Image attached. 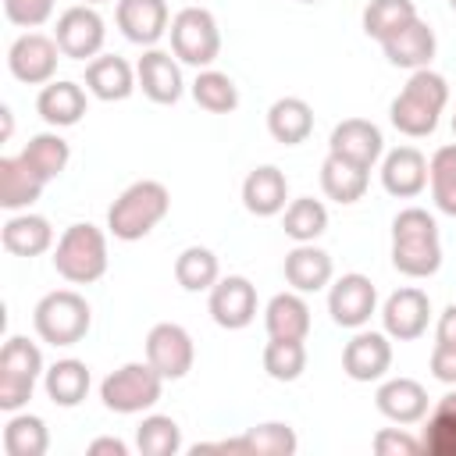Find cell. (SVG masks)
Instances as JSON below:
<instances>
[{
	"label": "cell",
	"instance_id": "1",
	"mask_svg": "<svg viewBox=\"0 0 456 456\" xmlns=\"http://www.w3.org/2000/svg\"><path fill=\"white\" fill-rule=\"evenodd\" d=\"M392 264L406 278H431L442 267L438 224L428 210L406 207L392 221Z\"/></svg>",
	"mask_w": 456,
	"mask_h": 456
},
{
	"label": "cell",
	"instance_id": "2",
	"mask_svg": "<svg viewBox=\"0 0 456 456\" xmlns=\"http://www.w3.org/2000/svg\"><path fill=\"white\" fill-rule=\"evenodd\" d=\"M449 100V86L438 71L431 68H420L410 75V82L403 86V93L392 100L388 107V118L392 125L410 135V139H420V135H431L438 128V114Z\"/></svg>",
	"mask_w": 456,
	"mask_h": 456
},
{
	"label": "cell",
	"instance_id": "3",
	"mask_svg": "<svg viewBox=\"0 0 456 456\" xmlns=\"http://www.w3.org/2000/svg\"><path fill=\"white\" fill-rule=\"evenodd\" d=\"M167 207H171V196H167V189H164L160 182H153V178L132 182V185L110 203V210H107V228H110L114 239L135 242V239L150 235V232L164 221Z\"/></svg>",
	"mask_w": 456,
	"mask_h": 456
},
{
	"label": "cell",
	"instance_id": "4",
	"mask_svg": "<svg viewBox=\"0 0 456 456\" xmlns=\"http://www.w3.org/2000/svg\"><path fill=\"white\" fill-rule=\"evenodd\" d=\"M53 267L71 285H89V281L103 278V271H107V239H103V232L89 221L64 228V235L57 239V249H53Z\"/></svg>",
	"mask_w": 456,
	"mask_h": 456
},
{
	"label": "cell",
	"instance_id": "5",
	"mask_svg": "<svg viewBox=\"0 0 456 456\" xmlns=\"http://www.w3.org/2000/svg\"><path fill=\"white\" fill-rule=\"evenodd\" d=\"M32 324H36V335L50 346H75V342L86 338V331L93 324V314H89V303L78 292L57 289V292H46L36 303Z\"/></svg>",
	"mask_w": 456,
	"mask_h": 456
},
{
	"label": "cell",
	"instance_id": "6",
	"mask_svg": "<svg viewBox=\"0 0 456 456\" xmlns=\"http://www.w3.org/2000/svg\"><path fill=\"white\" fill-rule=\"evenodd\" d=\"M43 370V353L36 349V342L11 335L0 349V410L14 413L32 399L36 378Z\"/></svg>",
	"mask_w": 456,
	"mask_h": 456
},
{
	"label": "cell",
	"instance_id": "7",
	"mask_svg": "<svg viewBox=\"0 0 456 456\" xmlns=\"http://www.w3.org/2000/svg\"><path fill=\"white\" fill-rule=\"evenodd\" d=\"M160 388H164V378L157 374V367L150 360L146 363H125L103 378L100 399L114 413H142L160 399Z\"/></svg>",
	"mask_w": 456,
	"mask_h": 456
},
{
	"label": "cell",
	"instance_id": "8",
	"mask_svg": "<svg viewBox=\"0 0 456 456\" xmlns=\"http://www.w3.org/2000/svg\"><path fill=\"white\" fill-rule=\"evenodd\" d=\"M171 50L178 61L192 68H207L221 53V32L210 11L203 7H185L171 18Z\"/></svg>",
	"mask_w": 456,
	"mask_h": 456
},
{
	"label": "cell",
	"instance_id": "9",
	"mask_svg": "<svg viewBox=\"0 0 456 456\" xmlns=\"http://www.w3.org/2000/svg\"><path fill=\"white\" fill-rule=\"evenodd\" d=\"M192 356H196V349H192V338H189V331L182 324L164 321V324L150 328V335H146V360L157 367V374L164 381L185 378L192 370Z\"/></svg>",
	"mask_w": 456,
	"mask_h": 456
},
{
	"label": "cell",
	"instance_id": "10",
	"mask_svg": "<svg viewBox=\"0 0 456 456\" xmlns=\"http://www.w3.org/2000/svg\"><path fill=\"white\" fill-rule=\"evenodd\" d=\"M103 18L89 7V4H78V7H68L61 18H57V28H53V39L61 46L64 57L71 61H86V57H96L100 46H103Z\"/></svg>",
	"mask_w": 456,
	"mask_h": 456
},
{
	"label": "cell",
	"instance_id": "11",
	"mask_svg": "<svg viewBox=\"0 0 456 456\" xmlns=\"http://www.w3.org/2000/svg\"><path fill=\"white\" fill-rule=\"evenodd\" d=\"M57 53H61L57 39L39 36V32H25V36H18L11 43L7 68L25 86H46L53 78V71H57Z\"/></svg>",
	"mask_w": 456,
	"mask_h": 456
},
{
	"label": "cell",
	"instance_id": "12",
	"mask_svg": "<svg viewBox=\"0 0 456 456\" xmlns=\"http://www.w3.org/2000/svg\"><path fill=\"white\" fill-rule=\"evenodd\" d=\"M378 306V292L367 274H342L328 292V314L338 328H363Z\"/></svg>",
	"mask_w": 456,
	"mask_h": 456
},
{
	"label": "cell",
	"instance_id": "13",
	"mask_svg": "<svg viewBox=\"0 0 456 456\" xmlns=\"http://www.w3.org/2000/svg\"><path fill=\"white\" fill-rule=\"evenodd\" d=\"M385 150V139H381V128L374 121H363V118H346L331 128V139H328V153L356 164V167H367L381 157Z\"/></svg>",
	"mask_w": 456,
	"mask_h": 456
},
{
	"label": "cell",
	"instance_id": "14",
	"mask_svg": "<svg viewBox=\"0 0 456 456\" xmlns=\"http://www.w3.org/2000/svg\"><path fill=\"white\" fill-rule=\"evenodd\" d=\"M210 317L214 324L239 331L256 317V289L242 274H228L210 289Z\"/></svg>",
	"mask_w": 456,
	"mask_h": 456
},
{
	"label": "cell",
	"instance_id": "15",
	"mask_svg": "<svg viewBox=\"0 0 456 456\" xmlns=\"http://www.w3.org/2000/svg\"><path fill=\"white\" fill-rule=\"evenodd\" d=\"M428 317H431V299L420 289H399L385 299L381 321H385V335H392L395 342H413L428 331Z\"/></svg>",
	"mask_w": 456,
	"mask_h": 456
},
{
	"label": "cell",
	"instance_id": "16",
	"mask_svg": "<svg viewBox=\"0 0 456 456\" xmlns=\"http://www.w3.org/2000/svg\"><path fill=\"white\" fill-rule=\"evenodd\" d=\"M392 367V346L381 331H360L342 349V370L353 381H378Z\"/></svg>",
	"mask_w": 456,
	"mask_h": 456
},
{
	"label": "cell",
	"instance_id": "17",
	"mask_svg": "<svg viewBox=\"0 0 456 456\" xmlns=\"http://www.w3.org/2000/svg\"><path fill=\"white\" fill-rule=\"evenodd\" d=\"M118 28L125 39L139 46H153L167 32V4L164 0H118Z\"/></svg>",
	"mask_w": 456,
	"mask_h": 456
},
{
	"label": "cell",
	"instance_id": "18",
	"mask_svg": "<svg viewBox=\"0 0 456 456\" xmlns=\"http://www.w3.org/2000/svg\"><path fill=\"white\" fill-rule=\"evenodd\" d=\"M381 185L399 200H413L417 192H424V185H428L424 153L413 146H395L381 164Z\"/></svg>",
	"mask_w": 456,
	"mask_h": 456
},
{
	"label": "cell",
	"instance_id": "19",
	"mask_svg": "<svg viewBox=\"0 0 456 456\" xmlns=\"http://www.w3.org/2000/svg\"><path fill=\"white\" fill-rule=\"evenodd\" d=\"M285 200H289V182L285 175L274 167V164H260L246 175L242 182V203L249 214L256 217H274L285 210Z\"/></svg>",
	"mask_w": 456,
	"mask_h": 456
},
{
	"label": "cell",
	"instance_id": "20",
	"mask_svg": "<svg viewBox=\"0 0 456 456\" xmlns=\"http://www.w3.org/2000/svg\"><path fill=\"white\" fill-rule=\"evenodd\" d=\"M381 50H385L388 64L420 71V68H428L431 57H435V32H431L420 18H413L406 28H399L395 36H388V39L381 43Z\"/></svg>",
	"mask_w": 456,
	"mask_h": 456
},
{
	"label": "cell",
	"instance_id": "21",
	"mask_svg": "<svg viewBox=\"0 0 456 456\" xmlns=\"http://www.w3.org/2000/svg\"><path fill=\"white\" fill-rule=\"evenodd\" d=\"M135 78L142 86V93L153 100V103H175L182 96V71L178 64L171 61V53L164 50H146L135 64Z\"/></svg>",
	"mask_w": 456,
	"mask_h": 456
},
{
	"label": "cell",
	"instance_id": "22",
	"mask_svg": "<svg viewBox=\"0 0 456 456\" xmlns=\"http://www.w3.org/2000/svg\"><path fill=\"white\" fill-rule=\"evenodd\" d=\"M86 89L78 82H46L36 96V110L46 125L53 128H68V125H78L82 114H86Z\"/></svg>",
	"mask_w": 456,
	"mask_h": 456
},
{
	"label": "cell",
	"instance_id": "23",
	"mask_svg": "<svg viewBox=\"0 0 456 456\" xmlns=\"http://www.w3.org/2000/svg\"><path fill=\"white\" fill-rule=\"evenodd\" d=\"M374 403H378V410H381L388 420H395V424H417V420L428 413V392H424V385L413 381V378H392V381H385V385L378 388Z\"/></svg>",
	"mask_w": 456,
	"mask_h": 456
},
{
	"label": "cell",
	"instance_id": "24",
	"mask_svg": "<svg viewBox=\"0 0 456 456\" xmlns=\"http://www.w3.org/2000/svg\"><path fill=\"white\" fill-rule=\"evenodd\" d=\"M86 89L103 100V103H114V100H125L132 89H135V71L128 68L125 57H114V53H103V57H93L86 64Z\"/></svg>",
	"mask_w": 456,
	"mask_h": 456
},
{
	"label": "cell",
	"instance_id": "25",
	"mask_svg": "<svg viewBox=\"0 0 456 456\" xmlns=\"http://www.w3.org/2000/svg\"><path fill=\"white\" fill-rule=\"evenodd\" d=\"M43 175L28 167V160L18 157H0V207L4 210H21L32 207L43 192Z\"/></svg>",
	"mask_w": 456,
	"mask_h": 456
},
{
	"label": "cell",
	"instance_id": "26",
	"mask_svg": "<svg viewBox=\"0 0 456 456\" xmlns=\"http://www.w3.org/2000/svg\"><path fill=\"white\" fill-rule=\"evenodd\" d=\"M0 242H4L7 253H14V256H28V260H32V256H39V253L50 249V242H53V228H50V221L39 217V214H18V217H7V221H4Z\"/></svg>",
	"mask_w": 456,
	"mask_h": 456
},
{
	"label": "cell",
	"instance_id": "27",
	"mask_svg": "<svg viewBox=\"0 0 456 456\" xmlns=\"http://www.w3.org/2000/svg\"><path fill=\"white\" fill-rule=\"evenodd\" d=\"M285 281L296 292H317L331 281V256L324 249H317L314 242H299L289 256H285Z\"/></svg>",
	"mask_w": 456,
	"mask_h": 456
},
{
	"label": "cell",
	"instance_id": "28",
	"mask_svg": "<svg viewBox=\"0 0 456 456\" xmlns=\"http://www.w3.org/2000/svg\"><path fill=\"white\" fill-rule=\"evenodd\" d=\"M267 132L285 142V146H296V142H306L310 132H314V110L306 100L299 96H281L271 103L267 110Z\"/></svg>",
	"mask_w": 456,
	"mask_h": 456
},
{
	"label": "cell",
	"instance_id": "29",
	"mask_svg": "<svg viewBox=\"0 0 456 456\" xmlns=\"http://www.w3.org/2000/svg\"><path fill=\"white\" fill-rule=\"evenodd\" d=\"M264 324H267L271 338H306L310 306L303 303L299 292H278L264 310Z\"/></svg>",
	"mask_w": 456,
	"mask_h": 456
},
{
	"label": "cell",
	"instance_id": "30",
	"mask_svg": "<svg viewBox=\"0 0 456 456\" xmlns=\"http://www.w3.org/2000/svg\"><path fill=\"white\" fill-rule=\"evenodd\" d=\"M296 431L289 424H256L249 428L242 438H232V442H217V449H228V452H264V456H292L296 452Z\"/></svg>",
	"mask_w": 456,
	"mask_h": 456
},
{
	"label": "cell",
	"instance_id": "31",
	"mask_svg": "<svg viewBox=\"0 0 456 456\" xmlns=\"http://www.w3.org/2000/svg\"><path fill=\"white\" fill-rule=\"evenodd\" d=\"M321 189L335 203H356L367 192V167H356V164L328 153V160L321 164Z\"/></svg>",
	"mask_w": 456,
	"mask_h": 456
},
{
	"label": "cell",
	"instance_id": "32",
	"mask_svg": "<svg viewBox=\"0 0 456 456\" xmlns=\"http://www.w3.org/2000/svg\"><path fill=\"white\" fill-rule=\"evenodd\" d=\"M46 395L57 406H78L89 392V367L82 360H57L46 370Z\"/></svg>",
	"mask_w": 456,
	"mask_h": 456
},
{
	"label": "cell",
	"instance_id": "33",
	"mask_svg": "<svg viewBox=\"0 0 456 456\" xmlns=\"http://www.w3.org/2000/svg\"><path fill=\"white\" fill-rule=\"evenodd\" d=\"M417 18L413 0H370L363 7V32L378 43H385L388 36H395L399 28H406Z\"/></svg>",
	"mask_w": 456,
	"mask_h": 456
},
{
	"label": "cell",
	"instance_id": "34",
	"mask_svg": "<svg viewBox=\"0 0 456 456\" xmlns=\"http://www.w3.org/2000/svg\"><path fill=\"white\" fill-rule=\"evenodd\" d=\"M50 449V431L32 413H14L4 428V452L7 456H43Z\"/></svg>",
	"mask_w": 456,
	"mask_h": 456
},
{
	"label": "cell",
	"instance_id": "35",
	"mask_svg": "<svg viewBox=\"0 0 456 456\" xmlns=\"http://www.w3.org/2000/svg\"><path fill=\"white\" fill-rule=\"evenodd\" d=\"M21 157L28 160L32 171L43 175V182H53V178H61V171L68 167L71 150H68V142H64L57 132H39V135H32V139L25 142Z\"/></svg>",
	"mask_w": 456,
	"mask_h": 456
},
{
	"label": "cell",
	"instance_id": "36",
	"mask_svg": "<svg viewBox=\"0 0 456 456\" xmlns=\"http://www.w3.org/2000/svg\"><path fill=\"white\" fill-rule=\"evenodd\" d=\"M175 278L185 292H207L217 285V256L207 246H189L175 260Z\"/></svg>",
	"mask_w": 456,
	"mask_h": 456
},
{
	"label": "cell",
	"instance_id": "37",
	"mask_svg": "<svg viewBox=\"0 0 456 456\" xmlns=\"http://www.w3.org/2000/svg\"><path fill=\"white\" fill-rule=\"evenodd\" d=\"M192 100L210 114H232L239 107V89L224 71H200L192 82Z\"/></svg>",
	"mask_w": 456,
	"mask_h": 456
},
{
	"label": "cell",
	"instance_id": "38",
	"mask_svg": "<svg viewBox=\"0 0 456 456\" xmlns=\"http://www.w3.org/2000/svg\"><path fill=\"white\" fill-rule=\"evenodd\" d=\"M420 442L431 456H456V392L438 399Z\"/></svg>",
	"mask_w": 456,
	"mask_h": 456
},
{
	"label": "cell",
	"instance_id": "39",
	"mask_svg": "<svg viewBox=\"0 0 456 456\" xmlns=\"http://www.w3.org/2000/svg\"><path fill=\"white\" fill-rule=\"evenodd\" d=\"M281 228H285V235L296 239V242H314V239L328 228V210H324V203H317V200H310V196L292 200V203L285 207Z\"/></svg>",
	"mask_w": 456,
	"mask_h": 456
},
{
	"label": "cell",
	"instance_id": "40",
	"mask_svg": "<svg viewBox=\"0 0 456 456\" xmlns=\"http://www.w3.org/2000/svg\"><path fill=\"white\" fill-rule=\"evenodd\" d=\"M264 370L274 381H296L306 370V349L303 338H271L264 346Z\"/></svg>",
	"mask_w": 456,
	"mask_h": 456
},
{
	"label": "cell",
	"instance_id": "41",
	"mask_svg": "<svg viewBox=\"0 0 456 456\" xmlns=\"http://www.w3.org/2000/svg\"><path fill=\"white\" fill-rule=\"evenodd\" d=\"M428 178H431V196H435L438 210L456 217V142L435 150V157L428 164Z\"/></svg>",
	"mask_w": 456,
	"mask_h": 456
},
{
	"label": "cell",
	"instance_id": "42",
	"mask_svg": "<svg viewBox=\"0 0 456 456\" xmlns=\"http://www.w3.org/2000/svg\"><path fill=\"white\" fill-rule=\"evenodd\" d=\"M135 445L142 456H175L182 449V428L171 420V417H146L135 431Z\"/></svg>",
	"mask_w": 456,
	"mask_h": 456
},
{
	"label": "cell",
	"instance_id": "43",
	"mask_svg": "<svg viewBox=\"0 0 456 456\" xmlns=\"http://www.w3.org/2000/svg\"><path fill=\"white\" fill-rule=\"evenodd\" d=\"M53 4H57V0H4V14H7L11 25L39 28V25L53 14Z\"/></svg>",
	"mask_w": 456,
	"mask_h": 456
},
{
	"label": "cell",
	"instance_id": "44",
	"mask_svg": "<svg viewBox=\"0 0 456 456\" xmlns=\"http://www.w3.org/2000/svg\"><path fill=\"white\" fill-rule=\"evenodd\" d=\"M420 449H424V442H417L403 428H381L374 435V452L378 456H417Z\"/></svg>",
	"mask_w": 456,
	"mask_h": 456
},
{
	"label": "cell",
	"instance_id": "45",
	"mask_svg": "<svg viewBox=\"0 0 456 456\" xmlns=\"http://www.w3.org/2000/svg\"><path fill=\"white\" fill-rule=\"evenodd\" d=\"M431 374L445 385H456V346H442L435 342L431 349Z\"/></svg>",
	"mask_w": 456,
	"mask_h": 456
},
{
	"label": "cell",
	"instance_id": "46",
	"mask_svg": "<svg viewBox=\"0 0 456 456\" xmlns=\"http://www.w3.org/2000/svg\"><path fill=\"white\" fill-rule=\"evenodd\" d=\"M89 456H128V445L121 438H96L89 442Z\"/></svg>",
	"mask_w": 456,
	"mask_h": 456
},
{
	"label": "cell",
	"instance_id": "47",
	"mask_svg": "<svg viewBox=\"0 0 456 456\" xmlns=\"http://www.w3.org/2000/svg\"><path fill=\"white\" fill-rule=\"evenodd\" d=\"M438 342L442 346H456V303L445 306V314L438 317Z\"/></svg>",
	"mask_w": 456,
	"mask_h": 456
},
{
	"label": "cell",
	"instance_id": "48",
	"mask_svg": "<svg viewBox=\"0 0 456 456\" xmlns=\"http://www.w3.org/2000/svg\"><path fill=\"white\" fill-rule=\"evenodd\" d=\"M0 118H4V139H7V135H11V128H14V125H11V110H7V107H0Z\"/></svg>",
	"mask_w": 456,
	"mask_h": 456
},
{
	"label": "cell",
	"instance_id": "49",
	"mask_svg": "<svg viewBox=\"0 0 456 456\" xmlns=\"http://www.w3.org/2000/svg\"><path fill=\"white\" fill-rule=\"evenodd\" d=\"M452 135H456V114H452Z\"/></svg>",
	"mask_w": 456,
	"mask_h": 456
},
{
	"label": "cell",
	"instance_id": "50",
	"mask_svg": "<svg viewBox=\"0 0 456 456\" xmlns=\"http://www.w3.org/2000/svg\"><path fill=\"white\" fill-rule=\"evenodd\" d=\"M449 7H452V11H456V0H449Z\"/></svg>",
	"mask_w": 456,
	"mask_h": 456
},
{
	"label": "cell",
	"instance_id": "51",
	"mask_svg": "<svg viewBox=\"0 0 456 456\" xmlns=\"http://www.w3.org/2000/svg\"><path fill=\"white\" fill-rule=\"evenodd\" d=\"M86 4H103V0H86Z\"/></svg>",
	"mask_w": 456,
	"mask_h": 456
},
{
	"label": "cell",
	"instance_id": "52",
	"mask_svg": "<svg viewBox=\"0 0 456 456\" xmlns=\"http://www.w3.org/2000/svg\"><path fill=\"white\" fill-rule=\"evenodd\" d=\"M299 4H317V0H299Z\"/></svg>",
	"mask_w": 456,
	"mask_h": 456
}]
</instances>
